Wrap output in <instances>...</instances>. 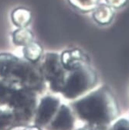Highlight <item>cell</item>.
Masks as SVG:
<instances>
[{"label":"cell","instance_id":"cell-1","mask_svg":"<svg viewBox=\"0 0 129 130\" xmlns=\"http://www.w3.org/2000/svg\"><path fill=\"white\" fill-rule=\"evenodd\" d=\"M0 78L34 92L45 88V79L37 63L9 53L0 54Z\"/></svg>","mask_w":129,"mask_h":130},{"label":"cell","instance_id":"cell-2","mask_svg":"<svg viewBox=\"0 0 129 130\" xmlns=\"http://www.w3.org/2000/svg\"><path fill=\"white\" fill-rule=\"evenodd\" d=\"M0 104L14 108L23 118L28 117L36 104L35 92L0 78Z\"/></svg>","mask_w":129,"mask_h":130},{"label":"cell","instance_id":"cell-3","mask_svg":"<svg viewBox=\"0 0 129 130\" xmlns=\"http://www.w3.org/2000/svg\"><path fill=\"white\" fill-rule=\"evenodd\" d=\"M98 80V75L90 62H86L68 71L66 80L60 91L69 99H76L93 87Z\"/></svg>","mask_w":129,"mask_h":130},{"label":"cell","instance_id":"cell-4","mask_svg":"<svg viewBox=\"0 0 129 130\" xmlns=\"http://www.w3.org/2000/svg\"><path fill=\"white\" fill-rule=\"evenodd\" d=\"M109 98L108 91L101 88L75 102L74 107L82 119L92 122H101L107 118Z\"/></svg>","mask_w":129,"mask_h":130},{"label":"cell","instance_id":"cell-5","mask_svg":"<svg viewBox=\"0 0 129 130\" xmlns=\"http://www.w3.org/2000/svg\"><path fill=\"white\" fill-rule=\"evenodd\" d=\"M37 63L45 81L49 83L50 89L54 92H60L68 74V70L63 66L60 55L47 52L42 55Z\"/></svg>","mask_w":129,"mask_h":130},{"label":"cell","instance_id":"cell-6","mask_svg":"<svg viewBox=\"0 0 129 130\" xmlns=\"http://www.w3.org/2000/svg\"><path fill=\"white\" fill-rule=\"evenodd\" d=\"M60 105V100L55 97L46 96L41 100L37 110L36 123L45 125L49 122Z\"/></svg>","mask_w":129,"mask_h":130},{"label":"cell","instance_id":"cell-7","mask_svg":"<svg viewBox=\"0 0 129 130\" xmlns=\"http://www.w3.org/2000/svg\"><path fill=\"white\" fill-rule=\"evenodd\" d=\"M60 58L63 66L68 71L90 61L88 57L78 49L64 51L60 54Z\"/></svg>","mask_w":129,"mask_h":130},{"label":"cell","instance_id":"cell-8","mask_svg":"<svg viewBox=\"0 0 129 130\" xmlns=\"http://www.w3.org/2000/svg\"><path fill=\"white\" fill-rule=\"evenodd\" d=\"M53 126L57 130H70L73 126V118L69 108L66 105L60 108L58 114L56 116Z\"/></svg>","mask_w":129,"mask_h":130},{"label":"cell","instance_id":"cell-9","mask_svg":"<svg viewBox=\"0 0 129 130\" xmlns=\"http://www.w3.org/2000/svg\"><path fill=\"white\" fill-rule=\"evenodd\" d=\"M114 17L113 8L107 4H98L93 10V18L98 24L107 25L109 24Z\"/></svg>","mask_w":129,"mask_h":130},{"label":"cell","instance_id":"cell-10","mask_svg":"<svg viewBox=\"0 0 129 130\" xmlns=\"http://www.w3.org/2000/svg\"><path fill=\"white\" fill-rule=\"evenodd\" d=\"M31 17V12L23 7L14 9L11 15L12 23L19 28L26 27L30 23Z\"/></svg>","mask_w":129,"mask_h":130},{"label":"cell","instance_id":"cell-11","mask_svg":"<svg viewBox=\"0 0 129 130\" xmlns=\"http://www.w3.org/2000/svg\"><path fill=\"white\" fill-rule=\"evenodd\" d=\"M23 53L25 59L31 62L37 63L43 55V50L40 43L32 41L28 45L23 46Z\"/></svg>","mask_w":129,"mask_h":130},{"label":"cell","instance_id":"cell-12","mask_svg":"<svg viewBox=\"0 0 129 130\" xmlns=\"http://www.w3.org/2000/svg\"><path fill=\"white\" fill-rule=\"evenodd\" d=\"M12 37L13 43L20 46H25L33 41V32L26 27L15 29L12 32Z\"/></svg>","mask_w":129,"mask_h":130},{"label":"cell","instance_id":"cell-13","mask_svg":"<svg viewBox=\"0 0 129 130\" xmlns=\"http://www.w3.org/2000/svg\"><path fill=\"white\" fill-rule=\"evenodd\" d=\"M69 3L79 11L88 12L93 11L98 5L99 0H68Z\"/></svg>","mask_w":129,"mask_h":130},{"label":"cell","instance_id":"cell-14","mask_svg":"<svg viewBox=\"0 0 129 130\" xmlns=\"http://www.w3.org/2000/svg\"><path fill=\"white\" fill-rule=\"evenodd\" d=\"M12 119V116L10 113L3 112L0 114V130L3 127L9 125Z\"/></svg>","mask_w":129,"mask_h":130},{"label":"cell","instance_id":"cell-15","mask_svg":"<svg viewBox=\"0 0 129 130\" xmlns=\"http://www.w3.org/2000/svg\"><path fill=\"white\" fill-rule=\"evenodd\" d=\"M127 0H106L107 4L113 9H118L124 6Z\"/></svg>","mask_w":129,"mask_h":130},{"label":"cell","instance_id":"cell-16","mask_svg":"<svg viewBox=\"0 0 129 130\" xmlns=\"http://www.w3.org/2000/svg\"><path fill=\"white\" fill-rule=\"evenodd\" d=\"M114 130H129V124L127 122L121 120L115 125Z\"/></svg>","mask_w":129,"mask_h":130}]
</instances>
